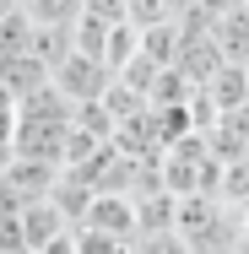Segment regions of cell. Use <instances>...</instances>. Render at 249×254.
<instances>
[{"mask_svg": "<svg viewBox=\"0 0 249 254\" xmlns=\"http://www.w3.org/2000/svg\"><path fill=\"white\" fill-rule=\"evenodd\" d=\"M49 87H54L65 103H71V108H82V103H98L103 92L114 87V76L103 70L98 60H82V54H71V60H65V65L49 76Z\"/></svg>", "mask_w": 249, "mask_h": 254, "instance_id": "cell-1", "label": "cell"}, {"mask_svg": "<svg viewBox=\"0 0 249 254\" xmlns=\"http://www.w3.org/2000/svg\"><path fill=\"white\" fill-rule=\"evenodd\" d=\"M82 227L108 233V238H130V244H136V233H141V222H136V200H130V195H92Z\"/></svg>", "mask_w": 249, "mask_h": 254, "instance_id": "cell-2", "label": "cell"}, {"mask_svg": "<svg viewBox=\"0 0 249 254\" xmlns=\"http://www.w3.org/2000/svg\"><path fill=\"white\" fill-rule=\"evenodd\" d=\"M211 38L222 65H249V5H233L222 16H211Z\"/></svg>", "mask_w": 249, "mask_h": 254, "instance_id": "cell-3", "label": "cell"}, {"mask_svg": "<svg viewBox=\"0 0 249 254\" xmlns=\"http://www.w3.org/2000/svg\"><path fill=\"white\" fill-rule=\"evenodd\" d=\"M200 98L211 103V114H233V108H249V70L244 65H222L206 87H200Z\"/></svg>", "mask_w": 249, "mask_h": 254, "instance_id": "cell-4", "label": "cell"}, {"mask_svg": "<svg viewBox=\"0 0 249 254\" xmlns=\"http://www.w3.org/2000/svg\"><path fill=\"white\" fill-rule=\"evenodd\" d=\"M65 233H71V222H65L49 200H38V205L22 211V244H27V249H49L54 238H65Z\"/></svg>", "mask_w": 249, "mask_h": 254, "instance_id": "cell-5", "label": "cell"}, {"mask_svg": "<svg viewBox=\"0 0 249 254\" xmlns=\"http://www.w3.org/2000/svg\"><path fill=\"white\" fill-rule=\"evenodd\" d=\"M22 11L33 16V27H76L87 0H22Z\"/></svg>", "mask_w": 249, "mask_h": 254, "instance_id": "cell-6", "label": "cell"}, {"mask_svg": "<svg viewBox=\"0 0 249 254\" xmlns=\"http://www.w3.org/2000/svg\"><path fill=\"white\" fill-rule=\"evenodd\" d=\"M22 54H33V16L27 11H11L0 22V65L5 60H22Z\"/></svg>", "mask_w": 249, "mask_h": 254, "instance_id": "cell-7", "label": "cell"}, {"mask_svg": "<svg viewBox=\"0 0 249 254\" xmlns=\"http://www.w3.org/2000/svg\"><path fill=\"white\" fill-rule=\"evenodd\" d=\"M136 54H141V33H136L130 22L108 27V49H103V70H108V76H119V70H125Z\"/></svg>", "mask_w": 249, "mask_h": 254, "instance_id": "cell-8", "label": "cell"}, {"mask_svg": "<svg viewBox=\"0 0 249 254\" xmlns=\"http://www.w3.org/2000/svg\"><path fill=\"white\" fill-rule=\"evenodd\" d=\"M71 44H76L82 60H98V65H103V49H108V22H98V16H87V11H82V22L71 27Z\"/></svg>", "mask_w": 249, "mask_h": 254, "instance_id": "cell-9", "label": "cell"}, {"mask_svg": "<svg viewBox=\"0 0 249 254\" xmlns=\"http://www.w3.org/2000/svg\"><path fill=\"white\" fill-rule=\"evenodd\" d=\"M76 254H136V244H130V238L92 233V227H76Z\"/></svg>", "mask_w": 249, "mask_h": 254, "instance_id": "cell-10", "label": "cell"}, {"mask_svg": "<svg viewBox=\"0 0 249 254\" xmlns=\"http://www.w3.org/2000/svg\"><path fill=\"white\" fill-rule=\"evenodd\" d=\"M136 254H195L179 233H147V238H136Z\"/></svg>", "mask_w": 249, "mask_h": 254, "instance_id": "cell-11", "label": "cell"}, {"mask_svg": "<svg viewBox=\"0 0 249 254\" xmlns=\"http://www.w3.org/2000/svg\"><path fill=\"white\" fill-rule=\"evenodd\" d=\"M233 5H249V0H195V11H206V16H222Z\"/></svg>", "mask_w": 249, "mask_h": 254, "instance_id": "cell-12", "label": "cell"}, {"mask_svg": "<svg viewBox=\"0 0 249 254\" xmlns=\"http://www.w3.org/2000/svg\"><path fill=\"white\" fill-rule=\"evenodd\" d=\"M38 254H76V227H71V233H65V238H54L49 249H38Z\"/></svg>", "mask_w": 249, "mask_h": 254, "instance_id": "cell-13", "label": "cell"}, {"mask_svg": "<svg viewBox=\"0 0 249 254\" xmlns=\"http://www.w3.org/2000/svg\"><path fill=\"white\" fill-rule=\"evenodd\" d=\"M11 162H16V146H11V141H0V179H5V168H11Z\"/></svg>", "mask_w": 249, "mask_h": 254, "instance_id": "cell-14", "label": "cell"}, {"mask_svg": "<svg viewBox=\"0 0 249 254\" xmlns=\"http://www.w3.org/2000/svg\"><path fill=\"white\" fill-rule=\"evenodd\" d=\"M11 11H22V0H0V22H5Z\"/></svg>", "mask_w": 249, "mask_h": 254, "instance_id": "cell-15", "label": "cell"}, {"mask_svg": "<svg viewBox=\"0 0 249 254\" xmlns=\"http://www.w3.org/2000/svg\"><path fill=\"white\" fill-rule=\"evenodd\" d=\"M239 254H249V216H244V233H239Z\"/></svg>", "mask_w": 249, "mask_h": 254, "instance_id": "cell-16", "label": "cell"}, {"mask_svg": "<svg viewBox=\"0 0 249 254\" xmlns=\"http://www.w3.org/2000/svg\"><path fill=\"white\" fill-rule=\"evenodd\" d=\"M168 5H173V11H190V5H195V0H168Z\"/></svg>", "mask_w": 249, "mask_h": 254, "instance_id": "cell-17", "label": "cell"}, {"mask_svg": "<svg viewBox=\"0 0 249 254\" xmlns=\"http://www.w3.org/2000/svg\"><path fill=\"white\" fill-rule=\"evenodd\" d=\"M11 254H38V249H11Z\"/></svg>", "mask_w": 249, "mask_h": 254, "instance_id": "cell-18", "label": "cell"}, {"mask_svg": "<svg viewBox=\"0 0 249 254\" xmlns=\"http://www.w3.org/2000/svg\"><path fill=\"white\" fill-rule=\"evenodd\" d=\"M244 70H249V65H244Z\"/></svg>", "mask_w": 249, "mask_h": 254, "instance_id": "cell-19", "label": "cell"}]
</instances>
